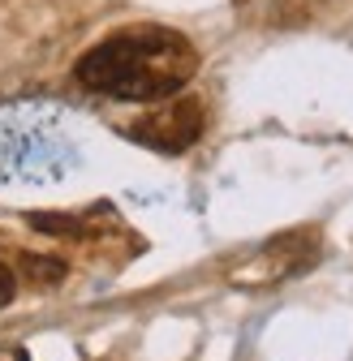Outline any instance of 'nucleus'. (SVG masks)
Returning a JSON list of instances; mask_svg holds the SVG:
<instances>
[{"label": "nucleus", "instance_id": "nucleus-1", "mask_svg": "<svg viewBox=\"0 0 353 361\" xmlns=\"http://www.w3.org/2000/svg\"><path fill=\"white\" fill-rule=\"evenodd\" d=\"M198 73V48L168 26L116 30L78 61V82L108 99H164Z\"/></svg>", "mask_w": 353, "mask_h": 361}, {"label": "nucleus", "instance_id": "nucleus-2", "mask_svg": "<svg viewBox=\"0 0 353 361\" xmlns=\"http://www.w3.org/2000/svg\"><path fill=\"white\" fill-rule=\"evenodd\" d=\"M73 138L65 112L52 104L0 108V190L52 185L73 168Z\"/></svg>", "mask_w": 353, "mask_h": 361}, {"label": "nucleus", "instance_id": "nucleus-3", "mask_svg": "<svg viewBox=\"0 0 353 361\" xmlns=\"http://www.w3.org/2000/svg\"><path fill=\"white\" fill-rule=\"evenodd\" d=\"M319 262V233L315 228H289L272 241H263L258 250H250L246 258H237L229 267V284L258 293V288H276L301 271H311Z\"/></svg>", "mask_w": 353, "mask_h": 361}, {"label": "nucleus", "instance_id": "nucleus-4", "mask_svg": "<svg viewBox=\"0 0 353 361\" xmlns=\"http://www.w3.org/2000/svg\"><path fill=\"white\" fill-rule=\"evenodd\" d=\"M203 125H207V112H203L198 99H172V104H164V108L138 116V121H129L125 133H129L134 142L151 147V151L176 155V151H190V147L203 138Z\"/></svg>", "mask_w": 353, "mask_h": 361}, {"label": "nucleus", "instance_id": "nucleus-5", "mask_svg": "<svg viewBox=\"0 0 353 361\" xmlns=\"http://www.w3.org/2000/svg\"><path fill=\"white\" fill-rule=\"evenodd\" d=\"M13 276L26 280L30 288H52L65 280V262L61 258H43V254H22L18 267H13Z\"/></svg>", "mask_w": 353, "mask_h": 361}, {"label": "nucleus", "instance_id": "nucleus-6", "mask_svg": "<svg viewBox=\"0 0 353 361\" xmlns=\"http://www.w3.org/2000/svg\"><path fill=\"white\" fill-rule=\"evenodd\" d=\"M13 297H18V276H13V267L0 262V310H5Z\"/></svg>", "mask_w": 353, "mask_h": 361}, {"label": "nucleus", "instance_id": "nucleus-7", "mask_svg": "<svg viewBox=\"0 0 353 361\" xmlns=\"http://www.w3.org/2000/svg\"><path fill=\"white\" fill-rule=\"evenodd\" d=\"M0 361H30L22 348H0Z\"/></svg>", "mask_w": 353, "mask_h": 361}]
</instances>
